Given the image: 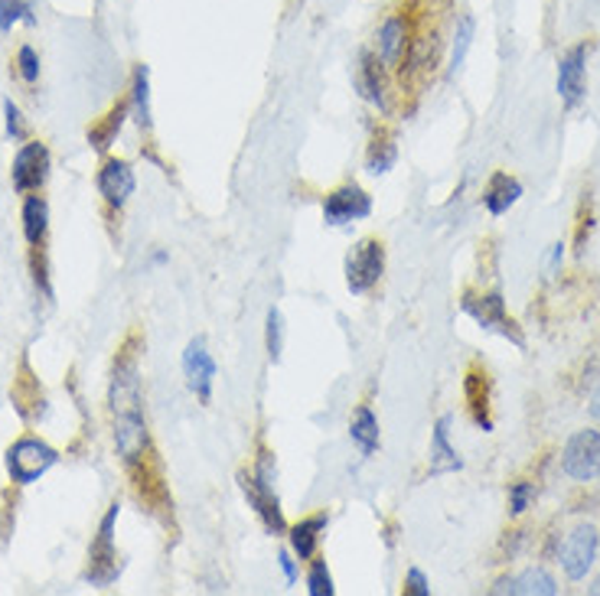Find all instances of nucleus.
Masks as SVG:
<instances>
[{"instance_id": "423d86ee", "label": "nucleus", "mask_w": 600, "mask_h": 596, "mask_svg": "<svg viewBox=\"0 0 600 596\" xmlns=\"http://www.w3.org/2000/svg\"><path fill=\"white\" fill-rule=\"evenodd\" d=\"M118 515H121V506L111 502L101 525H98V535L92 542V551H88V571H85V581L95 584V587H108L118 581L121 574V561H118V548H115V525H118Z\"/></svg>"}, {"instance_id": "aec40b11", "label": "nucleus", "mask_w": 600, "mask_h": 596, "mask_svg": "<svg viewBox=\"0 0 600 596\" xmlns=\"http://www.w3.org/2000/svg\"><path fill=\"white\" fill-rule=\"evenodd\" d=\"M523 199V183L509 173H493L483 190V206L490 216H506Z\"/></svg>"}, {"instance_id": "f257e3e1", "label": "nucleus", "mask_w": 600, "mask_h": 596, "mask_svg": "<svg viewBox=\"0 0 600 596\" xmlns=\"http://www.w3.org/2000/svg\"><path fill=\"white\" fill-rule=\"evenodd\" d=\"M239 489L249 502V509L262 519L265 532L281 538L288 535V522L281 512V499H278V466H275V453L272 450H259L255 466L239 473Z\"/></svg>"}, {"instance_id": "9d476101", "label": "nucleus", "mask_w": 600, "mask_h": 596, "mask_svg": "<svg viewBox=\"0 0 600 596\" xmlns=\"http://www.w3.org/2000/svg\"><path fill=\"white\" fill-rule=\"evenodd\" d=\"M562 470L575 483L600 479V430H578L562 450Z\"/></svg>"}, {"instance_id": "412c9836", "label": "nucleus", "mask_w": 600, "mask_h": 596, "mask_svg": "<svg viewBox=\"0 0 600 596\" xmlns=\"http://www.w3.org/2000/svg\"><path fill=\"white\" fill-rule=\"evenodd\" d=\"M395 160H398V137H395L392 127L382 124V127L372 134L369 147H365V170H369L372 177H385V173L395 167Z\"/></svg>"}, {"instance_id": "2f4dec72", "label": "nucleus", "mask_w": 600, "mask_h": 596, "mask_svg": "<svg viewBox=\"0 0 600 596\" xmlns=\"http://www.w3.org/2000/svg\"><path fill=\"white\" fill-rule=\"evenodd\" d=\"M532 499H536V486L532 483H526V479L513 483L509 486V515H523L532 506Z\"/></svg>"}, {"instance_id": "f8f14e48", "label": "nucleus", "mask_w": 600, "mask_h": 596, "mask_svg": "<svg viewBox=\"0 0 600 596\" xmlns=\"http://www.w3.org/2000/svg\"><path fill=\"white\" fill-rule=\"evenodd\" d=\"M588 95V42H575L559 59V98L565 108H578Z\"/></svg>"}, {"instance_id": "c9c22d12", "label": "nucleus", "mask_w": 600, "mask_h": 596, "mask_svg": "<svg viewBox=\"0 0 600 596\" xmlns=\"http://www.w3.org/2000/svg\"><path fill=\"white\" fill-rule=\"evenodd\" d=\"M588 411H591V417H595V421H600V381H598V388L591 391V401H588Z\"/></svg>"}, {"instance_id": "f03ea898", "label": "nucleus", "mask_w": 600, "mask_h": 596, "mask_svg": "<svg viewBox=\"0 0 600 596\" xmlns=\"http://www.w3.org/2000/svg\"><path fill=\"white\" fill-rule=\"evenodd\" d=\"M411 33H415V10L411 0H398L395 7H388L375 26L372 36V52L388 65L392 75L401 72L405 59H408V46H411Z\"/></svg>"}, {"instance_id": "4be33fe9", "label": "nucleus", "mask_w": 600, "mask_h": 596, "mask_svg": "<svg viewBox=\"0 0 600 596\" xmlns=\"http://www.w3.org/2000/svg\"><path fill=\"white\" fill-rule=\"evenodd\" d=\"M349 440L356 443V450L362 457H372L382 443V430H379V417L369 404H359L349 417Z\"/></svg>"}, {"instance_id": "7c9ffc66", "label": "nucleus", "mask_w": 600, "mask_h": 596, "mask_svg": "<svg viewBox=\"0 0 600 596\" xmlns=\"http://www.w3.org/2000/svg\"><path fill=\"white\" fill-rule=\"evenodd\" d=\"M3 121H7V141L23 144L26 141V121H23V111L13 98H3Z\"/></svg>"}, {"instance_id": "c85d7f7f", "label": "nucleus", "mask_w": 600, "mask_h": 596, "mask_svg": "<svg viewBox=\"0 0 600 596\" xmlns=\"http://www.w3.org/2000/svg\"><path fill=\"white\" fill-rule=\"evenodd\" d=\"M13 72L20 75V82H23V85H36V82H39V52H36L29 42H23V46L16 49Z\"/></svg>"}, {"instance_id": "5701e85b", "label": "nucleus", "mask_w": 600, "mask_h": 596, "mask_svg": "<svg viewBox=\"0 0 600 596\" xmlns=\"http://www.w3.org/2000/svg\"><path fill=\"white\" fill-rule=\"evenodd\" d=\"M128 105H131V118L137 121V127L151 131L154 127V111H151V69L147 65H134Z\"/></svg>"}, {"instance_id": "393cba45", "label": "nucleus", "mask_w": 600, "mask_h": 596, "mask_svg": "<svg viewBox=\"0 0 600 596\" xmlns=\"http://www.w3.org/2000/svg\"><path fill=\"white\" fill-rule=\"evenodd\" d=\"M20 219H23V239H26V245L29 248H39L46 242V232H49V206H46V199L36 196V193H26L23 216Z\"/></svg>"}, {"instance_id": "1a4fd4ad", "label": "nucleus", "mask_w": 600, "mask_h": 596, "mask_svg": "<svg viewBox=\"0 0 600 596\" xmlns=\"http://www.w3.org/2000/svg\"><path fill=\"white\" fill-rule=\"evenodd\" d=\"M372 216V196L359 183H343L323 199V222L329 229H343L349 222H362Z\"/></svg>"}, {"instance_id": "4468645a", "label": "nucleus", "mask_w": 600, "mask_h": 596, "mask_svg": "<svg viewBox=\"0 0 600 596\" xmlns=\"http://www.w3.org/2000/svg\"><path fill=\"white\" fill-rule=\"evenodd\" d=\"M98 196L105 199V206L111 212H121L128 206V199L134 196L137 190V177H134V167L128 160H118V157H108L98 170Z\"/></svg>"}, {"instance_id": "9b49d317", "label": "nucleus", "mask_w": 600, "mask_h": 596, "mask_svg": "<svg viewBox=\"0 0 600 596\" xmlns=\"http://www.w3.org/2000/svg\"><path fill=\"white\" fill-rule=\"evenodd\" d=\"M49 180V147L43 141H26L13 154L10 167V183L16 193H39Z\"/></svg>"}, {"instance_id": "b1692460", "label": "nucleus", "mask_w": 600, "mask_h": 596, "mask_svg": "<svg viewBox=\"0 0 600 596\" xmlns=\"http://www.w3.org/2000/svg\"><path fill=\"white\" fill-rule=\"evenodd\" d=\"M124 118H131V105H128V98H124V101H115V105H111V111H108V114H101V118L88 127V144H92L98 154H105V150L115 144V137L121 134Z\"/></svg>"}, {"instance_id": "a211bd4d", "label": "nucleus", "mask_w": 600, "mask_h": 596, "mask_svg": "<svg viewBox=\"0 0 600 596\" xmlns=\"http://www.w3.org/2000/svg\"><path fill=\"white\" fill-rule=\"evenodd\" d=\"M329 525V515L326 512H316V515H307L300 519L295 528H288V542H291V551L300 564H310L316 558V548H320V538Z\"/></svg>"}, {"instance_id": "72a5a7b5", "label": "nucleus", "mask_w": 600, "mask_h": 596, "mask_svg": "<svg viewBox=\"0 0 600 596\" xmlns=\"http://www.w3.org/2000/svg\"><path fill=\"white\" fill-rule=\"evenodd\" d=\"M281 571H285V581L288 584H298V558H295V551H281Z\"/></svg>"}, {"instance_id": "0eeeda50", "label": "nucleus", "mask_w": 600, "mask_h": 596, "mask_svg": "<svg viewBox=\"0 0 600 596\" xmlns=\"http://www.w3.org/2000/svg\"><path fill=\"white\" fill-rule=\"evenodd\" d=\"M352 82H356V92L369 101V105H375L382 114H388L392 111V101H395V75L388 72V65L372 52V46H365V49H359V59H356V75H352Z\"/></svg>"}, {"instance_id": "ddd939ff", "label": "nucleus", "mask_w": 600, "mask_h": 596, "mask_svg": "<svg viewBox=\"0 0 600 596\" xmlns=\"http://www.w3.org/2000/svg\"><path fill=\"white\" fill-rule=\"evenodd\" d=\"M598 548L600 535L595 525H578V528L568 535V542H565L562 551H559V561H562L568 581H585V577H588V571H591L595 561H598Z\"/></svg>"}, {"instance_id": "dca6fc26", "label": "nucleus", "mask_w": 600, "mask_h": 596, "mask_svg": "<svg viewBox=\"0 0 600 596\" xmlns=\"http://www.w3.org/2000/svg\"><path fill=\"white\" fill-rule=\"evenodd\" d=\"M183 375H187L190 391H193L200 401H209V398H213L216 358L209 355V349H206V339H203V336L190 339V345H187V352H183Z\"/></svg>"}, {"instance_id": "2eb2a0df", "label": "nucleus", "mask_w": 600, "mask_h": 596, "mask_svg": "<svg viewBox=\"0 0 600 596\" xmlns=\"http://www.w3.org/2000/svg\"><path fill=\"white\" fill-rule=\"evenodd\" d=\"M464 401L480 430H493V378L483 362H470L464 375Z\"/></svg>"}, {"instance_id": "cd10ccee", "label": "nucleus", "mask_w": 600, "mask_h": 596, "mask_svg": "<svg viewBox=\"0 0 600 596\" xmlns=\"http://www.w3.org/2000/svg\"><path fill=\"white\" fill-rule=\"evenodd\" d=\"M285 336H288V326H285L281 309H268V323H265V345H268L272 362H281V355H285Z\"/></svg>"}, {"instance_id": "7ed1b4c3", "label": "nucleus", "mask_w": 600, "mask_h": 596, "mask_svg": "<svg viewBox=\"0 0 600 596\" xmlns=\"http://www.w3.org/2000/svg\"><path fill=\"white\" fill-rule=\"evenodd\" d=\"M134 342H137V336H131L121 345V352L115 355V365H111V378H108V408H111V417L115 414L144 411V388H141V365H137Z\"/></svg>"}, {"instance_id": "473e14b6", "label": "nucleus", "mask_w": 600, "mask_h": 596, "mask_svg": "<svg viewBox=\"0 0 600 596\" xmlns=\"http://www.w3.org/2000/svg\"><path fill=\"white\" fill-rule=\"evenodd\" d=\"M401 594L405 596H431V584H428L424 571H418V568H408V574H405V584H401Z\"/></svg>"}, {"instance_id": "6ab92c4d", "label": "nucleus", "mask_w": 600, "mask_h": 596, "mask_svg": "<svg viewBox=\"0 0 600 596\" xmlns=\"http://www.w3.org/2000/svg\"><path fill=\"white\" fill-rule=\"evenodd\" d=\"M493 594H519V596H555L559 584L545 568H529L519 577H506L493 587Z\"/></svg>"}, {"instance_id": "f704fd0d", "label": "nucleus", "mask_w": 600, "mask_h": 596, "mask_svg": "<svg viewBox=\"0 0 600 596\" xmlns=\"http://www.w3.org/2000/svg\"><path fill=\"white\" fill-rule=\"evenodd\" d=\"M565 261V245L559 242V245H552V255H549V275H555V268Z\"/></svg>"}, {"instance_id": "a878e982", "label": "nucleus", "mask_w": 600, "mask_h": 596, "mask_svg": "<svg viewBox=\"0 0 600 596\" xmlns=\"http://www.w3.org/2000/svg\"><path fill=\"white\" fill-rule=\"evenodd\" d=\"M473 36H477V20L470 13H460L457 23H454V42H451V72H460L464 62H467V52L473 46Z\"/></svg>"}, {"instance_id": "e433bc0d", "label": "nucleus", "mask_w": 600, "mask_h": 596, "mask_svg": "<svg viewBox=\"0 0 600 596\" xmlns=\"http://www.w3.org/2000/svg\"><path fill=\"white\" fill-rule=\"evenodd\" d=\"M591 594L600 596V577H598V581H595V587H591Z\"/></svg>"}, {"instance_id": "20e7f679", "label": "nucleus", "mask_w": 600, "mask_h": 596, "mask_svg": "<svg viewBox=\"0 0 600 596\" xmlns=\"http://www.w3.org/2000/svg\"><path fill=\"white\" fill-rule=\"evenodd\" d=\"M460 309H464L480 329L500 332V336L509 339L516 349H526V336H523L519 323L509 316L503 294H496V291H493V294H473V291H467V294L460 297Z\"/></svg>"}, {"instance_id": "6e6552de", "label": "nucleus", "mask_w": 600, "mask_h": 596, "mask_svg": "<svg viewBox=\"0 0 600 596\" xmlns=\"http://www.w3.org/2000/svg\"><path fill=\"white\" fill-rule=\"evenodd\" d=\"M385 275V245L379 239H359L346 255V288L349 294H369Z\"/></svg>"}, {"instance_id": "39448f33", "label": "nucleus", "mask_w": 600, "mask_h": 596, "mask_svg": "<svg viewBox=\"0 0 600 596\" xmlns=\"http://www.w3.org/2000/svg\"><path fill=\"white\" fill-rule=\"evenodd\" d=\"M7 476L16 483V486H29V483H36V479H43L56 463H59V453L46 443V440H39V437H33V434H26V437H20L10 450H7Z\"/></svg>"}, {"instance_id": "c756f323", "label": "nucleus", "mask_w": 600, "mask_h": 596, "mask_svg": "<svg viewBox=\"0 0 600 596\" xmlns=\"http://www.w3.org/2000/svg\"><path fill=\"white\" fill-rule=\"evenodd\" d=\"M307 594L310 596H333L336 587H333V574L326 568L323 558H313L310 561V571H307Z\"/></svg>"}, {"instance_id": "bb28decb", "label": "nucleus", "mask_w": 600, "mask_h": 596, "mask_svg": "<svg viewBox=\"0 0 600 596\" xmlns=\"http://www.w3.org/2000/svg\"><path fill=\"white\" fill-rule=\"evenodd\" d=\"M16 23H26V26L36 23L33 3L29 0H0V36L13 33Z\"/></svg>"}, {"instance_id": "f3484780", "label": "nucleus", "mask_w": 600, "mask_h": 596, "mask_svg": "<svg viewBox=\"0 0 600 596\" xmlns=\"http://www.w3.org/2000/svg\"><path fill=\"white\" fill-rule=\"evenodd\" d=\"M460 470H464V460H460V453H457L454 443H451V417L444 414V417L434 424V434H431L428 473H431V476H444V473H460Z\"/></svg>"}]
</instances>
